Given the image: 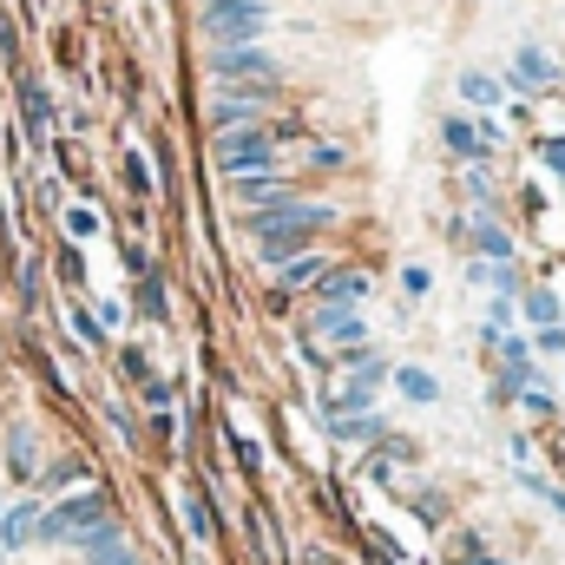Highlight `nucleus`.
I'll list each match as a JSON object with an SVG mask.
<instances>
[{
	"instance_id": "c756f323",
	"label": "nucleus",
	"mask_w": 565,
	"mask_h": 565,
	"mask_svg": "<svg viewBox=\"0 0 565 565\" xmlns=\"http://www.w3.org/2000/svg\"><path fill=\"white\" fill-rule=\"evenodd\" d=\"M526 487H533V493H546V487H540L533 473H526ZM546 507H559V513H565V493H546Z\"/></svg>"
},
{
	"instance_id": "2eb2a0df",
	"label": "nucleus",
	"mask_w": 565,
	"mask_h": 565,
	"mask_svg": "<svg viewBox=\"0 0 565 565\" xmlns=\"http://www.w3.org/2000/svg\"><path fill=\"white\" fill-rule=\"evenodd\" d=\"M395 388H402L408 402H422V408H434V402H440V382H434L427 369H415V362H408V369H395Z\"/></svg>"
},
{
	"instance_id": "c85d7f7f",
	"label": "nucleus",
	"mask_w": 565,
	"mask_h": 565,
	"mask_svg": "<svg viewBox=\"0 0 565 565\" xmlns=\"http://www.w3.org/2000/svg\"><path fill=\"white\" fill-rule=\"evenodd\" d=\"M126 178H132V191H151V178H145V158H139V151H126Z\"/></svg>"
},
{
	"instance_id": "412c9836",
	"label": "nucleus",
	"mask_w": 565,
	"mask_h": 565,
	"mask_svg": "<svg viewBox=\"0 0 565 565\" xmlns=\"http://www.w3.org/2000/svg\"><path fill=\"white\" fill-rule=\"evenodd\" d=\"M66 231H73V237H99V211L73 204V211H66Z\"/></svg>"
},
{
	"instance_id": "5701e85b",
	"label": "nucleus",
	"mask_w": 565,
	"mask_h": 565,
	"mask_svg": "<svg viewBox=\"0 0 565 565\" xmlns=\"http://www.w3.org/2000/svg\"><path fill=\"white\" fill-rule=\"evenodd\" d=\"M7 460H13V473H26V467H33V440L13 434V440H7Z\"/></svg>"
},
{
	"instance_id": "6e6552de",
	"label": "nucleus",
	"mask_w": 565,
	"mask_h": 565,
	"mask_svg": "<svg viewBox=\"0 0 565 565\" xmlns=\"http://www.w3.org/2000/svg\"><path fill=\"white\" fill-rule=\"evenodd\" d=\"M322 309H355L362 296H369V277L362 270H322Z\"/></svg>"
},
{
	"instance_id": "f8f14e48",
	"label": "nucleus",
	"mask_w": 565,
	"mask_h": 565,
	"mask_svg": "<svg viewBox=\"0 0 565 565\" xmlns=\"http://www.w3.org/2000/svg\"><path fill=\"white\" fill-rule=\"evenodd\" d=\"M79 553H86V565H132V546L119 540V526H106V533H93V540H86Z\"/></svg>"
},
{
	"instance_id": "6ab92c4d",
	"label": "nucleus",
	"mask_w": 565,
	"mask_h": 565,
	"mask_svg": "<svg viewBox=\"0 0 565 565\" xmlns=\"http://www.w3.org/2000/svg\"><path fill=\"white\" fill-rule=\"evenodd\" d=\"M526 322L533 329H553L559 322V296L553 289H526Z\"/></svg>"
},
{
	"instance_id": "a878e982",
	"label": "nucleus",
	"mask_w": 565,
	"mask_h": 565,
	"mask_svg": "<svg viewBox=\"0 0 565 565\" xmlns=\"http://www.w3.org/2000/svg\"><path fill=\"white\" fill-rule=\"evenodd\" d=\"M520 395H526V408H533V415H546V408H553V388H546V382H526Z\"/></svg>"
},
{
	"instance_id": "aec40b11",
	"label": "nucleus",
	"mask_w": 565,
	"mask_h": 565,
	"mask_svg": "<svg viewBox=\"0 0 565 565\" xmlns=\"http://www.w3.org/2000/svg\"><path fill=\"white\" fill-rule=\"evenodd\" d=\"M507 329H513V302H493V309H487V322H480V335H487V342H500Z\"/></svg>"
},
{
	"instance_id": "b1692460",
	"label": "nucleus",
	"mask_w": 565,
	"mask_h": 565,
	"mask_svg": "<svg viewBox=\"0 0 565 565\" xmlns=\"http://www.w3.org/2000/svg\"><path fill=\"white\" fill-rule=\"evenodd\" d=\"M540 164H546V171H559V178H565V139H540Z\"/></svg>"
},
{
	"instance_id": "f03ea898",
	"label": "nucleus",
	"mask_w": 565,
	"mask_h": 565,
	"mask_svg": "<svg viewBox=\"0 0 565 565\" xmlns=\"http://www.w3.org/2000/svg\"><path fill=\"white\" fill-rule=\"evenodd\" d=\"M198 26H204L217 46H257L264 26H270V7H264V0H204Z\"/></svg>"
},
{
	"instance_id": "2f4dec72",
	"label": "nucleus",
	"mask_w": 565,
	"mask_h": 565,
	"mask_svg": "<svg viewBox=\"0 0 565 565\" xmlns=\"http://www.w3.org/2000/svg\"><path fill=\"white\" fill-rule=\"evenodd\" d=\"M480 565H507V559H480Z\"/></svg>"
},
{
	"instance_id": "423d86ee",
	"label": "nucleus",
	"mask_w": 565,
	"mask_h": 565,
	"mask_svg": "<svg viewBox=\"0 0 565 565\" xmlns=\"http://www.w3.org/2000/svg\"><path fill=\"white\" fill-rule=\"evenodd\" d=\"M553 79H559L553 53H540V46H520V53H513V86H526V93H546Z\"/></svg>"
},
{
	"instance_id": "4468645a",
	"label": "nucleus",
	"mask_w": 565,
	"mask_h": 565,
	"mask_svg": "<svg viewBox=\"0 0 565 565\" xmlns=\"http://www.w3.org/2000/svg\"><path fill=\"white\" fill-rule=\"evenodd\" d=\"M322 270H329V264H322L316 250H302V257H289V264H277V282H282V296H289V289H309V282L322 277Z\"/></svg>"
},
{
	"instance_id": "0eeeda50",
	"label": "nucleus",
	"mask_w": 565,
	"mask_h": 565,
	"mask_svg": "<svg viewBox=\"0 0 565 565\" xmlns=\"http://www.w3.org/2000/svg\"><path fill=\"white\" fill-rule=\"evenodd\" d=\"M33 526H40V507L20 500V507H0V553H20L33 546Z\"/></svg>"
},
{
	"instance_id": "9b49d317",
	"label": "nucleus",
	"mask_w": 565,
	"mask_h": 565,
	"mask_svg": "<svg viewBox=\"0 0 565 565\" xmlns=\"http://www.w3.org/2000/svg\"><path fill=\"white\" fill-rule=\"evenodd\" d=\"M460 99H467V106H480V113H493V106L507 99V86H500L493 73H480V66H467V73H460Z\"/></svg>"
},
{
	"instance_id": "9d476101",
	"label": "nucleus",
	"mask_w": 565,
	"mask_h": 565,
	"mask_svg": "<svg viewBox=\"0 0 565 565\" xmlns=\"http://www.w3.org/2000/svg\"><path fill=\"white\" fill-rule=\"evenodd\" d=\"M237 198H244V204H296V191L282 184L277 171H250V178H237Z\"/></svg>"
},
{
	"instance_id": "4be33fe9",
	"label": "nucleus",
	"mask_w": 565,
	"mask_h": 565,
	"mask_svg": "<svg viewBox=\"0 0 565 565\" xmlns=\"http://www.w3.org/2000/svg\"><path fill=\"white\" fill-rule=\"evenodd\" d=\"M184 513H191V533H198V540H211V533H217V526H211V507H204L198 493L184 500Z\"/></svg>"
},
{
	"instance_id": "ddd939ff",
	"label": "nucleus",
	"mask_w": 565,
	"mask_h": 565,
	"mask_svg": "<svg viewBox=\"0 0 565 565\" xmlns=\"http://www.w3.org/2000/svg\"><path fill=\"white\" fill-rule=\"evenodd\" d=\"M473 244H480V257H487V264H513V237H507L493 217H473Z\"/></svg>"
},
{
	"instance_id": "cd10ccee",
	"label": "nucleus",
	"mask_w": 565,
	"mask_h": 565,
	"mask_svg": "<svg viewBox=\"0 0 565 565\" xmlns=\"http://www.w3.org/2000/svg\"><path fill=\"white\" fill-rule=\"evenodd\" d=\"M427 282H434V277H427L422 264H408V270H402V289H408V296H427Z\"/></svg>"
},
{
	"instance_id": "7c9ffc66",
	"label": "nucleus",
	"mask_w": 565,
	"mask_h": 565,
	"mask_svg": "<svg viewBox=\"0 0 565 565\" xmlns=\"http://www.w3.org/2000/svg\"><path fill=\"white\" fill-rule=\"evenodd\" d=\"M0 53H13V20L0 13Z\"/></svg>"
},
{
	"instance_id": "bb28decb",
	"label": "nucleus",
	"mask_w": 565,
	"mask_h": 565,
	"mask_svg": "<svg viewBox=\"0 0 565 565\" xmlns=\"http://www.w3.org/2000/svg\"><path fill=\"white\" fill-rule=\"evenodd\" d=\"M342 158H349V151H342V145H316V151H309V164H322V171H335V164H342Z\"/></svg>"
},
{
	"instance_id": "a211bd4d",
	"label": "nucleus",
	"mask_w": 565,
	"mask_h": 565,
	"mask_svg": "<svg viewBox=\"0 0 565 565\" xmlns=\"http://www.w3.org/2000/svg\"><path fill=\"white\" fill-rule=\"evenodd\" d=\"M20 99H26V132H46V119H53L46 86H40V79H26V86H20Z\"/></svg>"
},
{
	"instance_id": "f3484780",
	"label": "nucleus",
	"mask_w": 565,
	"mask_h": 565,
	"mask_svg": "<svg viewBox=\"0 0 565 565\" xmlns=\"http://www.w3.org/2000/svg\"><path fill=\"white\" fill-rule=\"evenodd\" d=\"M329 434H335V440H375V434H382V415H375V408H369V415H335Z\"/></svg>"
},
{
	"instance_id": "1a4fd4ad",
	"label": "nucleus",
	"mask_w": 565,
	"mask_h": 565,
	"mask_svg": "<svg viewBox=\"0 0 565 565\" xmlns=\"http://www.w3.org/2000/svg\"><path fill=\"white\" fill-rule=\"evenodd\" d=\"M257 106H264V93H224V99L211 106V126H217V132H244V126L257 119Z\"/></svg>"
},
{
	"instance_id": "393cba45",
	"label": "nucleus",
	"mask_w": 565,
	"mask_h": 565,
	"mask_svg": "<svg viewBox=\"0 0 565 565\" xmlns=\"http://www.w3.org/2000/svg\"><path fill=\"white\" fill-rule=\"evenodd\" d=\"M73 329H79V342H93V349H99V342H106V329H99V322H93V316H86V309H73Z\"/></svg>"
},
{
	"instance_id": "39448f33",
	"label": "nucleus",
	"mask_w": 565,
	"mask_h": 565,
	"mask_svg": "<svg viewBox=\"0 0 565 565\" xmlns=\"http://www.w3.org/2000/svg\"><path fill=\"white\" fill-rule=\"evenodd\" d=\"M316 335L335 342V349H362V342H369V322H362L355 309H322V316H316Z\"/></svg>"
},
{
	"instance_id": "dca6fc26",
	"label": "nucleus",
	"mask_w": 565,
	"mask_h": 565,
	"mask_svg": "<svg viewBox=\"0 0 565 565\" xmlns=\"http://www.w3.org/2000/svg\"><path fill=\"white\" fill-rule=\"evenodd\" d=\"M440 139L454 145L460 158H480V151H487V139L473 132V119H460V113H454V119H440Z\"/></svg>"
},
{
	"instance_id": "f257e3e1",
	"label": "nucleus",
	"mask_w": 565,
	"mask_h": 565,
	"mask_svg": "<svg viewBox=\"0 0 565 565\" xmlns=\"http://www.w3.org/2000/svg\"><path fill=\"white\" fill-rule=\"evenodd\" d=\"M113 520H106V493H79V500H60L53 513H40V526H33V540L40 546H86L93 533H106Z\"/></svg>"
},
{
	"instance_id": "7ed1b4c3",
	"label": "nucleus",
	"mask_w": 565,
	"mask_h": 565,
	"mask_svg": "<svg viewBox=\"0 0 565 565\" xmlns=\"http://www.w3.org/2000/svg\"><path fill=\"white\" fill-rule=\"evenodd\" d=\"M277 164V132L270 126H244V132H217V171L224 178H250Z\"/></svg>"
},
{
	"instance_id": "20e7f679",
	"label": "nucleus",
	"mask_w": 565,
	"mask_h": 565,
	"mask_svg": "<svg viewBox=\"0 0 565 565\" xmlns=\"http://www.w3.org/2000/svg\"><path fill=\"white\" fill-rule=\"evenodd\" d=\"M211 73H217V79H270L277 60H270L264 46H217V53H211Z\"/></svg>"
}]
</instances>
